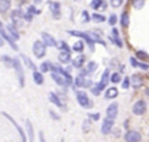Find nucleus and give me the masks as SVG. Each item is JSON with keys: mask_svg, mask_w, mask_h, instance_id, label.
<instances>
[{"mask_svg": "<svg viewBox=\"0 0 149 142\" xmlns=\"http://www.w3.org/2000/svg\"><path fill=\"white\" fill-rule=\"evenodd\" d=\"M96 69H98L96 62H88V63H87V71H88V73H93V71H95Z\"/></svg>", "mask_w": 149, "mask_h": 142, "instance_id": "obj_33", "label": "nucleus"}, {"mask_svg": "<svg viewBox=\"0 0 149 142\" xmlns=\"http://www.w3.org/2000/svg\"><path fill=\"white\" fill-rule=\"evenodd\" d=\"M1 61L4 62V64H6L7 67H12V66H13V59L9 58V57H7V55L1 57Z\"/></svg>", "mask_w": 149, "mask_h": 142, "instance_id": "obj_31", "label": "nucleus"}, {"mask_svg": "<svg viewBox=\"0 0 149 142\" xmlns=\"http://www.w3.org/2000/svg\"><path fill=\"white\" fill-rule=\"evenodd\" d=\"M21 58H23L24 63H25L26 66L29 67V69H31V70H33V71H34V70H36V66H34V63H32V61L28 58V57H26V55H21Z\"/></svg>", "mask_w": 149, "mask_h": 142, "instance_id": "obj_27", "label": "nucleus"}, {"mask_svg": "<svg viewBox=\"0 0 149 142\" xmlns=\"http://www.w3.org/2000/svg\"><path fill=\"white\" fill-rule=\"evenodd\" d=\"M145 4V0H132V6L136 9H141Z\"/></svg>", "mask_w": 149, "mask_h": 142, "instance_id": "obj_28", "label": "nucleus"}, {"mask_svg": "<svg viewBox=\"0 0 149 142\" xmlns=\"http://www.w3.org/2000/svg\"><path fill=\"white\" fill-rule=\"evenodd\" d=\"M11 7V1L9 0H0V13H6Z\"/></svg>", "mask_w": 149, "mask_h": 142, "instance_id": "obj_19", "label": "nucleus"}, {"mask_svg": "<svg viewBox=\"0 0 149 142\" xmlns=\"http://www.w3.org/2000/svg\"><path fill=\"white\" fill-rule=\"evenodd\" d=\"M124 139L128 142H137L141 139V136L139 132H135V130H130V132H127L125 136H124Z\"/></svg>", "mask_w": 149, "mask_h": 142, "instance_id": "obj_8", "label": "nucleus"}, {"mask_svg": "<svg viewBox=\"0 0 149 142\" xmlns=\"http://www.w3.org/2000/svg\"><path fill=\"white\" fill-rule=\"evenodd\" d=\"M148 78H149V74H148Z\"/></svg>", "mask_w": 149, "mask_h": 142, "instance_id": "obj_56", "label": "nucleus"}, {"mask_svg": "<svg viewBox=\"0 0 149 142\" xmlns=\"http://www.w3.org/2000/svg\"><path fill=\"white\" fill-rule=\"evenodd\" d=\"M110 39H111V41H113V44H115V45H118L119 47H121V46H123V42H121V39L119 38V36L110 37Z\"/></svg>", "mask_w": 149, "mask_h": 142, "instance_id": "obj_36", "label": "nucleus"}, {"mask_svg": "<svg viewBox=\"0 0 149 142\" xmlns=\"http://www.w3.org/2000/svg\"><path fill=\"white\" fill-rule=\"evenodd\" d=\"M3 116L6 117V118H8L9 121H11V123H12V125H15V128L17 129V132H19V134H20V138L23 139V141H26V137H25V134H24V130H23V129H21V128H20V125H17V123H16V121H15L13 118H12V117L9 116L8 113H7V112H3Z\"/></svg>", "mask_w": 149, "mask_h": 142, "instance_id": "obj_9", "label": "nucleus"}, {"mask_svg": "<svg viewBox=\"0 0 149 142\" xmlns=\"http://www.w3.org/2000/svg\"><path fill=\"white\" fill-rule=\"evenodd\" d=\"M112 34H113V36H119V32H118V29H116V28L112 29Z\"/></svg>", "mask_w": 149, "mask_h": 142, "instance_id": "obj_49", "label": "nucleus"}, {"mask_svg": "<svg viewBox=\"0 0 149 142\" xmlns=\"http://www.w3.org/2000/svg\"><path fill=\"white\" fill-rule=\"evenodd\" d=\"M33 79H34V83L38 84V86L44 83V75L40 71H36V70L33 71Z\"/></svg>", "mask_w": 149, "mask_h": 142, "instance_id": "obj_20", "label": "nucleus"}, {"mask_svg": "<svg viewBox=\"0 0 149 142\" xmlns=\"http://www.w3.org/2000/svg\"><path fill=\"white\" fill-rule=\"evenodd\" d=\"M13 67L15 70H16L17 73V76H19V82H20V86L24 87V84H25V80H24V73H23V67H21V63L19 62V59L13 58Z\"/></svg>", "mask_w": 149, "mask_h": 142, "instance_id": "obj_4", "label": "nucleus"}, {"mask_svg": "<svg viewBox=\"0 0 149 142\" xmlns=\"http://www.w3.org/2000/svg\"><path fill=\"white\" fill-rule=\"evenodd\" d=\"M118 112H119V107L116 103H112L110 107L107 108V117L108 118H115L116 116H118Z\"/></svg>", "mask_w": 149, "mask_h": 142, "instance_id": "obj_13", "label": "nucleus"}, {"mask_svg": "<svg viewBox=\"0 0 149 142\" xmlns=\"http://www.w3.org/2000/svg\"><path fill=\"white\" fill-rule=\"evenodd\" d=\"M45 47H46V45L44 44L42 41H36L33 44V53H34V55L37 57V58H42V57L45 55Z\"/></svg>", "mask_w": 149, "mask_h": 142, "instance_id": "obj_3", "label": "nucleus"}, {"mask_svg": "<svg viewBox=\"0 0 149 142\" xmlns=\"http://www.w3.org/2000/svg\"><path fill=\"white\" fill-rule=\"evenodd\" d=\"M34 1H36V3H40V1H41V0H34Z\"/></svg>", "mask_w": 149, "mask_h": 142, "instance_id": "obj_54", "label": "nucleus"}, {"mask_svg": "<svg viewBox=\"0 0 149 142\" xmlns=\"http://www.w3.org/2000/svg\"><path fill=\"white\" fill-rule=\"evenodd\" d=\"M52 78L54 79V82H56L58 86H69V84L71 83V82H69L61 73H57V71H53V73H52Z\"/></svg>", "mask_w": 149, "mask_h": 142, "instance_id": "obj_7", "label": "nucleus"}, {"mask_svg": "<svg viewBox=\"0 0 149 142\" xmlns=\"http://www.w3.org/2000/svg\"><path fill=\"white\" fill-rule=\"evenodd\" d=\"M83 47H84L83 42H82V41H77L75 44L73 45V50H74V51H78V53H81V51H83Z\"/></svg>", "mask_w": 149, "mask_h": 142, "instance_id": "obj_26", "label": "nucleus"}, {"mask_svg": "<svg viewBox=\"0 0 149 142\" xmlns=\"http://www.w3.org/2000/svg\"><path fill=\"white\" fill-rule=\"evenodd\" d=\"M84 61H86V58H84L83 55H79L78 58H75V59L73 61V66L75 67V69H81V67L83 66Z\"/></svg>", "mask_w": 149, "mask_h": 142, "instance_id": "obj_23", "label": "nucleus"}, {"mask_svg": "<svg viewBox=\"0 0 149 142\" xmlns=\"http://www.w3.org/2000/svg\"><path fill=\"white\" fill-rule=\"evenodd\" d=\"M132 111H133V113H135V114L141 116V114H144V113H145V111H146V103L144 100L136 101V103L133 104Z\"/></svg>", "mask_w": 149, "mask_h": 142, "instance_id": "obj_6", "label": "nucleus"}, {"mask_svg": "<svg viewBox=\"0 0 149 142\" xmlns=\"http://www.w3.org/2000/svg\"><path fill=\"white\" fill-rule=\"evenodd\" d=\"M124 0H111V6L113 7V8H119V7L123 4Z\"/></svg>", "mask_w": 149, "mask_h": 142, "instance_id": "obj_40", "label": "nucleus"}, {"mask_svg": "<svg viewBox=\"0 0 149 142\" xmlns=\"http://www.w3.org/2000/svg\"><path fill=\"white\" fill-rule=\"evenodd\" d=\"M103 88H104V86L100 83V82H99V83H96L95 87H93V88H91V91H93V94L95 95V96H98V95L100 94V91H102Z\"/></svg>", "mask_w": 149, "mask_h": 142, "instance_id": "obj_25", "label": "nucleus"}, {"mask_svg": "<svg viewBox=\"0 0 149 142\" xmlns=\"http://www.w3.org/2000/svg\"><path fill=\"white\" fill-rule=\"evenodd\" d=\"M42 42H44L46 46H50V47L57 46V41L54 39V37L50 36L49 33H42Z\"/></svg>", "mask_w": 149, "mask_h": 142, "instance_id": "obj_12", "label": "nucleus"}, {"mask_svg": "<svg viewBox=\"0 0 149 142\" xmlns=\"http://www.w3.org/2000/svg\"><path fill=\"white\" fill-rule=\"evenodd\" d=\"M82 16H83V21H86V22H87V21H90V15H88L87 13V11H83V12H82Z\"/></svg>", "mask_w": 149, "mask_h": 142, "instance_id": "obj_44", "label": "nucleus"}, {"mask_svg": "<svg viewBox=\"0 0 149 142\" xmlns=\"http://www.w3.org/2000/svg\"><path fill=\"white\" fill-rule=\"evenodd\" d=\"M116 19H118V17H116V15H115V13H112V15L110 16V20H108V21H110L111 25H115V24H116V21H118Z\"/></svg>", "mask_w": 149, "mask_h": 142, "instance_id": "obj_43", "label": "nucleus"}, {"mask_svg": "<svg viewBox=\"0 0 149 142\" xmlns=\"http://www.w3.org/2000/svg\"><path fill=\"white\" fill-rule=\"evenodd\" d=\"M118 95H119L118 88H115V87H111V88L107 89V92H106V95H104V98H106V99H115Z\"/></svg>", "mask_w": 149, "mask_h": 142, "instance_id": "obj_16", "label": "nucleus"}, {"mask_svg": "<svg viewBox=\"0 0 149 142\" xmlns=\"http://www.w3.org/2000/svg\"><path fill=\"white\" fill-rule=\"evenodd\" d=\"M120 22H121V26H123V28H128V25H130V15L127 13V12L121 13Z\"/></svg>", "mask_w": 149, "mask_h": 142, "instance_id": "obj_22", "label": "nucleus"}, {"mask_svg": "<svg viewBox=\"0 0 149 142\" xmlns=\"http://www.w3.org/2000/svg\"><path fill=\"white\" fill-rule=\"evenodd\" d=\"M69 34H70V36H75V37H81V38L86 39V42H87L88 46H90V50H91V51L94 50V44H95V42L93 41V38H91V36H90L88 33H82V32L69 30Z\"/></svg>", "mask_w": 149, "mask_h": 142, "instance_id": "obj_2", "label": "nucleus"}, {"mask_svg": "<svg viewBox=\"0 0 149 142\" xmlns=\"http://www.w3.org/2000/svg\"><path fill=\"white\" fill-rule=\"evenodd\" d=\"M90 36H91V38H93L94 42H98V44H100V45H103V46H106V42H104L99 36H96V34H94V33H90Z\"/></svg>", "mask_w": 149, "mask_h": 142, "instance_id": "obj_32", "label": "nucleus"}, {"mask_svg": "<svg viewBox=\"0 0 149 142\" xmlns=\"http://www.w3.org/2000/svg\"><path fill=\"white\" fill-rule=\"evenodd\" d=\"M136 57H137L139 59H148L149 57H148V54L146 53H144V51H136Z\"/></svg>", "mask_w": 149, "mask_h": 142, "instance_id": "obj_39", "label": "nucleus"}, {"mask_svg": "<svg viewBox=\"0 0 149 142\" xmlns=\"http://www.w3.org/2000/svg\"><path fill=\"white\" fill-rule=\"evenodd\" d=\"M7 29H8V33L11 34V37L15 39V41L20 38V34L17 33V30H16V28H15V25H11V24H9V25H7Z\"/></svg>", "mask_w": 149, "mask_h": 142, "instance_id": "obj_18", "label": "nucleus"}, {"mask_svg": "<svg viewBox=\"0 0 149 142\" xmlns=\"http://www.w3.org/2000/svg\"><path fill=\"white\" fill-rule=\"evenodd\" d=\"M102 3H103V0H93V1H91V8L99 9V7L102 6Z\"/></svg>", "mask_w": 149, "mask_h": 142, "instance_id": "obj_35", "label": "nucleus"}, {"mask_svg": "<svg viewBox=\"0 0 149 142\" xmlns=\"http://www.w3.org/2000/svg\"><path fill=\"white\" fill-rule=\"evenodd\" d=\"M0 36H1V38L4 39V41H7L9 44V46L13 49V50H17V45L15 44V39L12 38V37H9L8 36V33H7L6 30H3V29L0 28Z\"/></svg>", "mask_w": 149, "mask_h": 142, "instance_id": "obj_11", "label": "nucleus"}, {"mask_svg": "<svg viewBox=\"0 0 149 142\" xmlns=\"http://www.w3.org/2000/svg\"><path fill=\"white\" fill-rule=\"evenodd\" d=\"M130 86H131V79H130V78H124V80H123V84H121V87H123L124 89H127Z\"/></svg>", "mask_w": 149, "mask_h": 142, "instance_id": "obj_41", "label": "nucleus"}, {"mask_svg": "<svg viewBox=\"0 0 149 142\" xmlns=\"http://www.w3.org/2000/svg\"><path fill=\"white\" fill-rule=\"evenodd\" d=\"M49 8H50L52 13L56 16V19H58L59 17V8H61L59 3H57V1H49Z\"/></svg>", "mask_w": 149, "mask_h": 142, "instance_id": "obj_14", "label": "nucleus"}, {"mask_svg": "<svg viewBox=\"0 0 149 142\" xmlns=\"http://www.w3.org/2000/svg\"><path fill=\"white\" fill-rule=\"evenodd\" d=\"M40 136H41V137H40V141H44V139H45V138H44V134H42V132L40 133Z\"/></svg>", "mask_w": 149, "mask_h": 142, "instance_id": "obj_51", "label": "nucleus"}, {"mask_svg": "<svg viewBox=\"0 0 149 142\" xmlns=\"http://www.w3.org/2000/svg\"><path fill=\"white\" fill-rule=\"evenodd\" d=\"M131 83H132V86L135 87V88H139V87L143 86V78H141L140 75H133L132 78H131Z\"/></svg>", "mask_w": 149, "mask_h": 142, "instance_id": "obj_17", "label": "nucleus"}, {"mask_svg": "<svg viewBox=\"0 0 149 142\" xmlns=\"http://www.w3.org/2000/svg\"><path fill=\"white\" fill-rule=\"evenodd\" d=\"M108 80H110V71H108V70H104L103 75H102V80H100V83L103 84L104 87H106V86H107V83H108Z\"/></svg>", "mask_w": 149, "mask_h": 142, "instance_id": "obj_24", "label": "nucleus"}, {"mask_svg": "<svg viewBox=\"0 0 149 142\" xmlns=\"http://www.w3.org/2000/svg\"><path fill=\"white\" fill-rule=\"evenodd\" d=\"M93 19L95 20V21H98V22H103L104 20H106V17H104L103 15H99V13H94V15H93Z\"/></svg>", "mask_w": 149, "mask_h": 142, "instance_id": "obj_37", "label": "nucleus"}, {"mask_svg": "<svg viewBox=\"0 0 149 142\" xmlns=\"http://www.w3.org/2000/svg\"><path fill=\"white\" fill-rule=\"evenodd\" d=\"M112 126H113V120L112 118H108L106 117L103 121V125H102V133L103 134H108L111 130H112Z\"/></svg>", "mask_w": 149, "mask_h": 142, "instance_id": "obj_10", "label": "nucleus"}, {"mask_svg": "<svg viewBox=\"0 0 149 142\" xmlns=\"http://www.w3.org/2000/svg\"><path fill=\"white\" fill-rule=\"evenodd\" d=\"M3 45H4V41H3V38H1V37H0V47L3 46Z\"/></svg>", "mask_w": 149, "mask_h": 142, "instance_id": "obj_52", "label": "nucleus"}, {"mask_svg": "<svg viewBox=\"0 0 149 142\" xmlns=\"http://www.w3.org/2000/svg\"><path fill=\"white\" fill-rule=\"evenodd\" d=\"M59 47H61L63 51H70V47H69V45L66 44V42H63V41L59 44Z\"/></svg>", "mask_w": 149, "mask_h": 142, "instance_id": "obj_42", "label": "nucleus"}, {"mask_svg": "<svg viewBox=\"0 0 149 142\" xmlns=\"http://www.w3.org/2000/svg\"><path fill=\"white\" fill-rule=\"evenodd\" d=\"M49 99H50V101L53 104H56L57 107H59V108H62L63 107V104H62V101L58 99V96H57L56 94H53V92H50V95H49Z\"/></svg>", "mask_w": 149, "mask_h": 142, "instance_id": "obj_21", "label": "nucleus"}, {"mask_svg": "<svg viewBox=\"0 0 149 142\" xmlns=\"http://www.w3.org/2000/svg\"><path fill=\"white\" fill-rule=\"evenodd\" d=\"M90 117H91V118H93V120L98 121L99 118H100V114H99V113H93V114H90Z\"/></svg>", "mask_w": 149, "mask_h": 142, "instance_id": "obj_47", "label": "nucleus"}, {"mask_svg": "<svg viewBox=\"0 0 149 142\" xmlns=\"http://www.w3.org/2000/svg\"><path fill=\"white\" fill-rule=\"evenodd\" d=\"M146 95L149 96V88H146Z\"/></svg>", "mask_w": 149, "mask_h": 142, "instance_id": "obj_53", "label": "nucleus"}, {"mask_svg": "<svg viewBox=\"0 0 149 142\" xmlns=\"http://www.w3.org/2000/svg\"><path fill=\"white\" fill-rule=\"evenodd\" d=\"M50 114H52V117H53V118H56V120H59V117H58V116H56V113H53L52 111H50Z\"/></svg>", "mask_w": 149, "mask_h": 142, "instance_id": "obj_50", "label": "nucleus"}, {"mask_svg": "<svg viewBox=\"0 0 149 142\" xmlns=\"http://www.w3.org/2000/svg\"><path fill=\"white\" fill-rule=\"evenodd\" d=\"M131 64H132L133 67H136V66H137V61H136V59L133 58V57H132V58H131Z\"/></svg>", "mask_w": 149, "mask_h": 142, "instance_id": "obj_48", "label": "nucleus"}, {"mask_svg": "<svg viewBox=\"0 0 149 142\" xmlns=\"http://www.w3.org/2000/svg\"><path fill=\"white\" fill-rule=\"evenodd\" d=\"M49 69H50V64L48 62H44V63L40 66V73H48Z\"/></svg>", "mask_w": 149, "mask_h": 142, "instance_id": "obj_34", "label": "nucleus"}, {"mask_svg": "<svg viewBox=\"0 0 149 142\" xmlns=\"http://www.w3.org/2000/svg\"><path fill=\"white\" fill-rule=\"evenodd\" d=\"M120 80H121V76H120V74H118V73H115L111 76V82H112V83H119Z\"/></svg>", "mask_w": 149, "mask_h": 142, "instance_id": "obj_38", "label": "nucleus"}, {"mask_svg": "<svg viewBox=\"0 0 149 142\" xmlns=\"http://www.w3.org/2000/svg\"><path fill=\"white\" fill-rule=\"evenodd\" d=\"M77 100H78L79 105L83 107V108H91V107H93V103L90 101L87 94H86V92H83V91L77 92Z\"/></svg>", "mask_w": 149, "mask_h": 142, "instance_id": "obj_1", "label": "nucleus"}, {"mask_svg": "<svg viewBox=\"0 0 149 142\" xmlns=\"http://www.w3.org/2000/svg\"><path fill=\"white\" fill-rule=\"evenodd\" d=\"M26 130H28L29 139H31V141H33V128H32V123L29 120H26Z\"/></svg>", "mask_w": 149, "mask_h": 142, "instance_id": "obj_30", "label": "nucleus"}, {"mask_svg": "<svg viewBox=\"0 0 149 142\" xmlns=\"http://www.w3.org/2000/svg\"><path fill=\"white\" fill-rule=\"evenodd\" d=\"M58 59H59V62H62V63H69V62L71 61L70 51H63L62 50L58 55Z\"/></svg>", "mask_w": 149, "mask_h": 142, "instance_id": "obj_15", "label": "nucleus"}, {"mask_svg": "<svg viewBox=\"0 0 149 142\" xmlns=\"http://www.w3.org/2000/svg\"><path fill=\"white\" fill-rule=\"evenodd\" d=\"M1 26H3V24H1V21H0V28H1Z\"/></svg>", "mask_w": 149, "mask_h": 142, "instance_id": "obj_55", "label": "nucleus"}, {"mask_svg": "<svg viewBox=\"0 0 149 142\" xmlns=\"http://www.w3.org/2000/svg\"><path fill=\"white\" fill-rule=\"evenodd\" d=\"M11 19H12V24H13L15 26H20L21 24H23L24 15H23V12H21V11L15 9V11L11 13Z\"/></svg>", "mask_w": 149, "mask_h": 142, "instance_id": "obj_5", "label": "nucleus"}, {"mask_svg": "<svg viewBox=\"0 0 149 142\" xmlns=\"http://www.w3.org/2000/svg\"><path fill=\"white\" fill-rule=\"evenodd\" d=\"M136 67H140V69H143V70H149V66H148V64L140 63V62H137V66H136Z\"/></svg>", "mask_w": 149, "mask_h": 142, "instance_id": "obj_46", "label": "nucleus"}, {"mask_svg": "<svg viewBox=\"0 0 149 142\" xmlns=\"http://www.w3.org/2000/svg\"><path fill=\"white\" fill-rule=\"evenodd\" d=\"M84 80H86V79H84V75H78L75 78V87H83V84H84Z\"/></svg>", "mask_w": 149, "mask_h": 142, "instance_id": "obj_29", "label": "nucleus"}, {"mask_svg": "<svg viewBox=\"0 0 149 142\" xmlns=\"http://www.w3.org/2000/svg\"><path fill=\"white\" fill-rule=\"evenodd\" d=\"M28 13L29 15H32V13H40V11H37V9L34 8L33 6H31V7H29V9H28Z\"/></svg>", "mask_w": 149, "mask_h": 142, "instance_id": "obj_45", "label": "nucleus"}]
</instances>
